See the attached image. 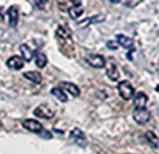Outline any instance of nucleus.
Returning a JSON list of instances; mask_svg holds the SVG:
<instances>
[{
	"label": "nucleus",
	"instance_id": "21",
	"mask_svg": "<svg viewBox=\"0 0 159 154\" xmlns=\"http://www.w3.org/2000/svg\"><path fill=\"white\" fill-rule=\"evenodd\" d=\"M107 47H108L109 49H111V50H116L117 47H118V44H117V41L109 40V41H107Z\"/></svg>",
	"mask_w": 159,
	"mask_h": 154
},
{
	"label": "nucleus",
	"instance_id": "16",
	"mask_svg": "<svg viewBox=\"0 0 159 154\" xmlns=\"http://www.w3.org/2000/svg\"><path fill=\"white\" fill-rule=\"evenodd\" d=\"M145 139L147 140L149 144L154 148H157L159 146V138L156 136V133H154L153 131H147L145 133Z\"/></svg>",
	"mask_w": 159,
	"mask_h": 154
},
{
	"label": "nucleus",
	"instance_id": "14",
	"mask_svg": "<svg viewBox=\"0 0 159 154\" xmlns=\"http://www.w3.org/2000/svg\"><path fill=\"white\" fill-rule=\"evenodd\" d=\"M20 51H21L23 61L30 62V60L33 59V52L30 47H28L27 44H21V46H20Z\"/></svg>",
	"mask_w": 159,
	"mask_h": 154
},
{
	"label": "nucleus",
	"instance_id": "2",
	"mask_svg": "<svg viewBox=\"0 0 159 154\" xmlns=\"http://www.w3.org/2000/svg\"><path fill=\"white\" fill-rule=\"evenodd\" d=\"M34 115L37 116L39 118H44V119H50L54 116L55 112L51 106H49L48 104H40L39 106L34 110Z\"/></svg>",
	"mask_w": 159,
	"mask_h": 154
},
{
	"label": "nucleus",
	"instance_id": "10",
	"mask_svg": "<svg viewBox=\"0 0 159 154\" xmlns=\"http://www.w3.org/2000/svg\"><path fill=\"white\" fill-rule=\"evenodd\" d=\"M61 87L64 88L65 90L68 93H70L73 97H79L80 95V89L76 86L73 82H61Z\"/></svg>",
	"mask_w": 159,
	"mask_h": 154
},
{
	"label": "nucleus",
	"instance_id": "25",
	"mask_svg": "<svg viewBox=\"0 0 159 154\" xmlns=\"http://www.w3.org/2000/svg\"><path fill=\"white\" fill-rule=\"evenodd\" d=\"M127 154H129V153H127Z\"/></svg>",
	"mask_w": 159,
	"mask_h": 154
},
{
	"label": "nucleus",
	"instance_id": "3",
	"mask_svg": "<svg viewBox=\"0 0 159 154\" xmlns=\"http://www.w3.org/2000/svg\"><path fill=\"white\" fill-rule=\"evenodd\" d=\"M133 118L139 125H145L151 119V113H149V111H147L146 108L134 109Z\"/></svg>",
	"mask_w": 159,
	"mask_h": 154
},
{
	"label": "nucleus",
	"instance_id": "22",
	"mask_svg": "<svg viewBox=\"0 0 159 154\" xmlns=\"http://www.w3.org/2000/svg\"><path fill=\"white\" fill-rule=\"evenodd\" d=\"M69 1L73 3V6L74 7H77V6H82L81 4V2H82V0H69Z\"/></svg>",
	"mask_w": 159,
	"mask_h": 154
},
{
	"label": "nucleus",
	"instance_id": "11",
	"mask_svg": "<svg viewBox=\"0 0 159 154\" xmlns=\"http://www.w3.org/2000/svg\"><path fill=\"white\" fill-rule=\"evenodd\" d=\"M105 20V16L103 14H98L94 15L92 17H89V19H86L84 21L80 22L78 24V26L80 27H86V26H89L90 24H96V23H100V22H103Z\"/></svg>",
	"mask_w": 159,
	"mask_h": 154
},
{
	"label": "nucleus",
	"instance_id": "12",
	"mask_svg": "<svg viewBox=\"0 0 159 154\" xmlns=\"http://www.w3.org/2000/svg\"><path fill=\"white\" fill-rule=\"evenodd\" d=\"M117 44L126 49H131L134 44V41L132 38L125 36V35H117Z\"/></svg>",
	"mask_w": 159,
	"mask_h": 154
},
{
	"label": "nucleus",
	"instance_id": "24",
	"mask_svg": "<svg viewBox=\"0 0 159 154\" xmlns=\"http://www.w3.org/2000/svg\"><path fill=\"white\" fill-rule=\"evenodd\" d=\"M158 72H159V65H158Z\"/></svg>",
	"mask_w": 159,
	"mask_h": 154
},
{
	"label": "nucleus",
	"instance_id": "17",
	"mask_svg": "<svg viewBox=\"0 0 159 154\" xmlns=\"http://www.w3.org/2000/svg\"><path fill=\"white\" fill-rule=\"evenodd\" d=\"M68 13H69V16H70L71 19L76 20L84 13V8H82V6H77V7L73 6L71 8H69Z\"/></svg>",
	"mask_w": 159,
	"mask_h": 154
},
{
	"label": "nucleus",
	"instance_id": "8",
	"mask_svg": "<svg viewBox=\"0 0 159 154\" xmlns=\"http://www.w3.org/2000/svg\"><path fill=\"white\" fill-rule=\"evenodd\" d=\"M7 14H8V19H9V25L15 27L19 22V8L16 6H12L9 8V10L7 11Z\"/></svg>",
	"mask_w": 159,
	"mask_h": 154
},
{
	"label": "nucleus",
	"instance_id": "20",
	"mask_svg": "<svg viewBox=\"0 0 159 154\" xmlns=\"http://www.w3.org/2000/svg\"><path fill=\"white\" fill-rule=\"evenodd\" d=\"M36 3V6L38 7L39 9H43L44 6L47 4V2H48V0H34Z\"/></svg>",
	"mask_w": 159,
	"mask_h": 154
},
{
	"label": "nucleus",
	"instance_id": "9",
	"mask_svg": "<svg viewBox=\"0 0 159 154\" xmlns=\"http://www.w3.org/2000/svg\"><path fill=\"white\" fill-rule=\"evenodd\" d=\"M147 96L143 92H138L134 97V109H144L146 108L147 103Z\"/></svg>",
	"mask_w": 159,
	"mask_h": 154
},
{
	"label": "nucleus",
	"instance_id": "15",
	"mask_svg": "<svg viewBox=\"0 0 159 154\" xmlns=\"http://www.w3.org/2000/svg\"><path fill=\"white\" fill-rule=\"evenodd\" d=\"M106 74L109 79L114 80V82L118 80L120 77V74H119V72H118V68L115 63H111V65H109V68H107V71H106Z\"/></svg>",
	"mask_w": 159,
	"mask_h": 154
},
{
	"label": "nucleus",
	"instance_id": "5",
	"mask_svg": "<svg viewBox=\"0 0 159 154\" xmlns=\"http://www.w3.org/2000/svg\"><path fill=\"white\" fill-rule=\"evenodd\" d=\"M87 63L89 64L90 66L94 68H102L105 66L106 64V61H105L104 57L100 54H90L86 58Z\"/></svg>",
	"mask_w": 159,
	"mask_h": 154
},
{
	"label": "nucleus",
	"instance_id": "23",
	"mask_svg": "<svg viewBox=\"0 0 159 154\" xmlns=\"http://www.w3.org/2000/svg\"><path fill=\"white\" fill-rule=\"evenodd\" d=\"M109 2H111V3H119L120 0H108Z\"/></svg>",
	"mask_w": 159,
	"mask_h": 154
},
{
	"label": "nucleus",
	"instance_id": "4",
	"mask_svg": "<svg viewBox=\"0 0 159 154\" xmlns=\"http://www.w3.org/2000/svg\"><path fill=\"white\" fill-rule=\"evenodd\" d=\"M22 125L25 129L34 133H41V131L43 130V126H42L41 123H39L36 119H32V118L24 119L22 122Z\"/></svg>",
	"mask_w": 159,
	"mask_h": 154
},
{
	"label": "nucleus",
	"instance_id": "13",
	"mask_svg": "<svg viewBox=\"0 0 159 154\" xmlns=\"http://www.w3.org/2000/svg\"><path fill=\"white\" fill-rule=\"evenodd\" d=\"M23 76L26 79L30 80V82H35V84H39L42 80V76L39 72H36V71H30V72H26L23 74Z\"/></svg>",
	"mask_w": 159,
	"mask_h": 154
},
{
	"label": "nucleus",
	"instance_id": "7",
	"mask_svg": "<svg viewBox=\"0 0 159 154\" xmlns=\"http://www.w3.org/2000/svg\"><path fill=\"white\" fill-rule=\"evenodd\" d=\"M6 64L9 68H11V70L19 71L24 66V61L22 58L19 57V55H13V57L9 58V59L7 60Z\"/></svg>",
	"mask_w": 159,
	"mask_h": 154
},
{
	"label": "nucleus",
	"instance_id": "19",
	"mask_svg": "<svg viewBox=\"0 0 159 154\" xmlns=\"http://www.w3.org/2000/svg\"><path fill=\"white\" fill-rule=\"evenodd\" d=\"M36 65H37V68H43L44 66L47 65V63H48V59H47V55L43 54V53H38L37 55H36Z\"/></svg>",
	"mask_w": 159,
	"mask_h": 154
},
{
	"label": "nucleus",
	"instance_id": "6",
	"mask_svg": "<svg viewBox=\"0 0 159 154\" xmlns=\"http://www.w3.org/2000/svg\"><path fill=\"white\" fill-rule=\"evenodd\" d=\"M69 137L80 147H86L87 144V138L84 131L80 130L79 128H74L73 130L69 133Z\"/></svg>",
	"mask_w": 159,
	"mask_h": 154
},
{
	"label": "nucleus",
	"instance_id": "1",
	"mask_svg": "<svg viewBox=\"0 0 159 154\" xmlns=\"http://www.w3.org/2000/svg\"><path fill=\"white\" fill-rule=\"evenodd\" d=\"M118 91H119L120 97L124 100H130L134 96V89L132 85L127 80H122L117 86Z\"/></svg>",
	"mask_w": 159,
	"mask_h": 154
},
{
	"label": "nucleus",
	"instance_id": "18",
	"mask_svg": "<svg viewBox=\"0 0 159 154\" xmlns=\"http://www.w3.org/2000/svg\"><path fill=\"white\" fill-rule=\"evenodd\" d=\"M51 93H52L55 98H57L61 102H63V103L67 102V96L65 95L64 91L62 90L61 88H59V87H55V88L51 89Z\"/></svg>",
	"mask_w": 159,
	"mask_h": 154
}]
</instances>
